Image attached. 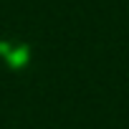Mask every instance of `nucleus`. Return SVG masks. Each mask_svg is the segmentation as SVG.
Listing matches in <instances>:
<instances>
[]
</instances>
